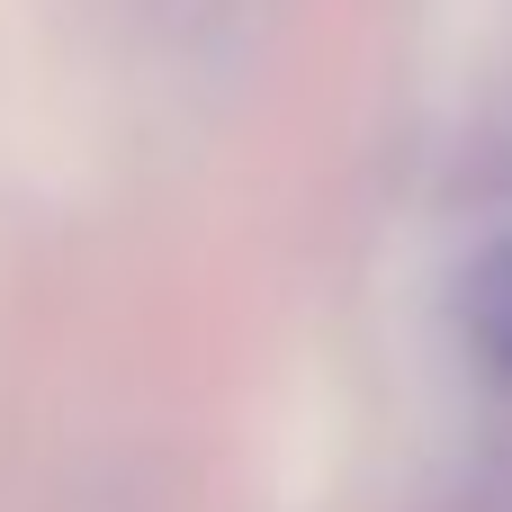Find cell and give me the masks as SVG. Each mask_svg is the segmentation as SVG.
<instances>
[{
  "instance_id": "6da1fadb",
  "label": "cell",
  "mask_w": 512,
  "mask_h": 512,
  "mask_svg": "<svg viewBox=\"0 0 512 512\" xmlns=\"http://www.w3.org/2000/svg\"><path fill=\"white\" fill-rule=\"evenodd\" d=\"M468 342H477L495 369H512V243H495V252L468 270Z\"/></svg>"
}]
</instances>
